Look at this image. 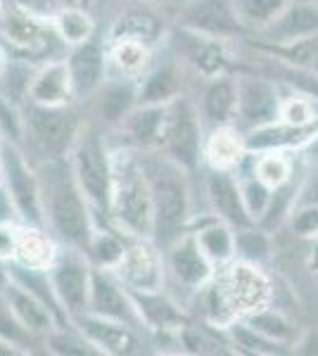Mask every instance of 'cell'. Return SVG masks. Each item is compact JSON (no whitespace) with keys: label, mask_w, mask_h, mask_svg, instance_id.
<instances>
[{"label":"cell","mask_w":318,"mask_h":356,"mask_svg":"<svg viewBox=\"0 0 318 356\" xmlns=\"http://www.w3.org/2000/svg\"><path fill=\"white\" fill-rule=\"evenodd\" d=\"M145 171L154 207V231L161 247H171L186 235L190 221V183L188 169L176 164L169 154H152L141 162Z\"/></svg>","instance_id":"cell-1"},{"label":"cell","mask_w":318,"mask_h":356,"mask_svg":"<svg viewBox=\"0 0 318 356\" xmlns=\"http://www.w3.org/2000/svg\"><path fill=\"white\" fill-rule=\"evenodd\" d=\"M112 207L121 226L129 228L133 235L145 238L154 231L152 195H150L148 178L141 164L124 166L119 178H114Z\"/></svg>","instance_id":"cell-2"},{"label":"cell","mask_w":318,"mask_h":356,"mask_svg":"<svg viewBox=\"0 0 318 356\" xmlns=\"http://www.w3.org/2000/svg\"><path fill=\"white\" fill-rule=\"evenodd\" d=\"M216 288L235 318H245L259 309L271 307V300H273V285L269 275L259 268V264L250 261L230 264L218 275Z\"/></svg>","instance_id":"cell-3"},{"label":"cell","mask_w":318,"mask_h":356,"mask_svg":"<svg viewBox=\"0 0 318 356\" xmlns=\"http://www.w3.org/2000/svg\"><path fill=\"white\" fill-rule=\"evenodd\" d=\"M202 114L188 97L178 95L169 102V124H166L164 150L176 164L183 169H198L200 157L205 152V140H202Z\"/></svg>","instance_id":"cell-4"},{"label":"cell","mask_w":318,"mask_h":356,"mask_svg":"<svg viewBox=\"0 0 318 356\" xmlns=\"http://www.w3.org/2000/svg\"><path fill=\"white\" fill-rule=\"evenodd\" d=\"M74 176L81 193L97 207H112L114 169L95 134H86L74 152Z\"/></svg>","instance_id":"cell-5"},{"label":"cell","mask_w":318,"mask_h":356,"mask_svg":"<svg viewBox=\"0 0 318 356\" xmlns=\"http://www.w3.org/2000/svg\"><path fill=\"white\" fill-rule=\"evenodd\" d=\"M79 183L74 186L69 178H57L50 188V221H53L55 231L67 240V243L77 247H88L93 228H90L88 207L81 197Z\"/></svg>","instance_id":"cell-6"},{"label":"cell","mask_w":318,"mask_h":356,"mask_svg":"<svg viewBox=\"0 0 318 356\" xmlns=\"http://www.w3.org/2000/svg\"><path fill=\"white\" fill-rule=\"evenodd\" d=\"M183 26L214 38H235L245 31L233 0H188L181 13Z\"/></svg>","instance_id":"cell-7"},{"label":"cell","mask_w":318,"mask_h":356,"mask_svg":"<svg viewBox=\"0 0 318 356\" xmlns=\"http://www.w3.org/2000/svg\"><path fill=\"white\" fill-rule=\"evenodd\" d=\"M280 102L278 86L269 76H238V119L250 129L276 122Z\"/></svg>","instance_id":"cell-8"},{"label":"cell","mask_w":318,"mask_h":356,"mask_svg":"<svg viewBox=\"0 0 318 356\" xmlns=\"http://www.w3.org/2000/svg\"><path fill=\"white\" fill-rule=\"evenodd\" d=\"M0 164H3V176H5V186L8 193L13 197V204L19 209V214L24 219L40 223L43 221V207H40V188L36 183V178L29 171V166L24 162L19 152L13 145H8L0 154Z\"/></svg>","instance_id":"cell-9"},{"label":"cell","mask_w":318,"mask_h":356,"mask_svg":"<svg viewBox=\"0 0 318 356\" xmlns=\"http://www.w3.org/2000/svg\"><path fill=\"white\" fill-rule=\"evenodd\" d=\"M207 197H209L214 216H218L228 226L238 228L254 226L252 214L247 211L245 197H242L240 178H235L228 169H212L207 174Z\"/></svg>","instance_id":"cell-10"},{"label":"cell","mask_w":318,"mask_h":356,"mask_svg":"<svg viewBox=\"0 0 318 356\" xmlns=\"http://www.w3.org/2000/svg\"><path fill=\"white\" fill-rule=\"evenodd\" d=\"M50 283L57 300L72 316H81L90 307V283L93 273L88 271L84 259L79 257H62L53 266Z\"/></svg>","instance_id":"cell-11"},{"label":"cell","mask_w":318,"mask_h":356,"mask_svg":"<svg viewBox=\"0 0 318 356\" xmlns=\"http://www.w3.org/2000/svg\"><path fill=\"white\" fill-rule=\"evenodd\" d=\"M169 271L178 285L200 290L212 280L214 264L200 247L195 233H186L169 247Z\"/></svg>","instance_id":"cell-12"},{"label":"cell","mask_w":318,"mask_h":356,"mask_svg":"<svg viewBox=\"0 0 318 356\" xmlns=\"http://www.w3.org/2000/svg\"><path fill=\"white\" fill-rule=\"evenodd\" d=\"M24 122L36 145L50 154H60L67 147L69 138H72V122H69V114L62 107L31 102Z\"/></svg>","instance_id":"cell-13"},{"label":"cell","mask_w":318,"mask_h":356,"mask_svg":"<svg viewBox=\"0 0 318 356\" xmlns=\"http://www.w3.org/2000/svg\"><path fill=\"white\" fill-rule=\"evenodd\" d=\"M318 33V5L314 0H302V3H290L278 19L264 31H259V43L269 45H285L294 43L299 38Z\"/></svg>","instance_id":"cell-14"},{"label":"cell","mask_w":318,"mask_h":356,"mask_svg":"<svg viewBox=\"0 0 318 356\" xmlns=\"http://www.w3.org/2000/svg\"><path fill=\"white\" fill-rule=\"evenodd\" d=\"M318 134V122L314 124H290L276 119L271 124L250 129L245 136L247 152H266V150H292V147H306L311 138Z\"/></svg>","instance_id":"cell-15"},{"label":"cell","mask_w":318,"mask_h":356,"mask_svg":"<svg viewBox=\"0 0 318 356\" xmlns=\"http://www.w3.org/2000/svg\"><path fill=\"white\" fill-rule=\"evenodd\" d=\"M178 50H181V55L186 57L200 74H205V76L216 79L228 72V55H225L221 38L205 36V33L190 31V29L181 26V33H178Z\"/></svg>","instance_id":"cell-16"},{"label":"cell","mask_w":318,"mask_h":356,"mask_svg":"<svg viewBox=\"0 0 318 356\" xmlns=\"http://www.w3.org/2000/svg\"><path fill=\"white\" fill-rule=\"evenodd\" d=\"M121 278L138 292H159L164 283V268L159 264L157 252L145 243L126 247V254L119 264Z\"/></svg>","instance_id":"cell-17"},{"label":"cell","mask_w":318,"mask_h":356,"mask_svg":"<svg viewBox=\"0 0 318 356\" xmlns=\"http://www.w3.org/2000/svg\"><path fill=\"white\" fill-rule=\"evenodd\" d=\"M169 105H141L121 122L126 138L141 150H157L164 145Z\"/></svg>","instance_id":"cell-18"},{"label":"cell","mask_w":318,"mask_h":356,"mask_svg":"<svg viewBox=\"0 0 318 356\" xmlns=\"http://www.w3.org/2000/svg\"><path fill=\"white\" fill-rule=\"evenodd\" d=\"M79 325L84 330L86 340H90L107 354H131L138 349V337L133 335L129 323L90 314L86 318H79Z\"/></svg>","instance_id":"cell-19"},{"label":"cell","mask_w":318,"mask_h":356,"mask_svg":"<svg viewBox=\"0 0 318 356\" xmlns=\"http://www.w3.org/2000/svg\"><path fill=\"white\" fill-rule=\"evenodd\" d=\"M90 312L129 325L133 321L141 318L133 297L126 295L119 285H114L102 273H93V283H90Z\"/></svg>","instance_id":"cell-20"},{"label":"cell","mask_w":318,"mask_h":356,"mask_svg":"<svg viewBox=\"0 0 318 356\" xmlns=\"http://www.w3.org/2000/svg\"><path fill=\"white\" fill-rule=\"evenodd\" d=\"M200 114L214 129L233 122L238 117V79L228 76V74L212 79L202 95Z\"/></svg>","instance_id":"cell-21"},{"label":"cell","mask_w":318,"mask_h":356,"mask_svg":"<svg viewBox=\"0 0 318 356\" xmlns=\"http://www.w3.org/2000/svg\"><path fill=\"white\" fill-rule=\"evenodd\" d=\"M69 76H72L74 93L90 95L102 86L105 79V53L93 41H86L74 48L72 57L67 62Z\"/></svg>","instance_id":"cell-22"},{"label":"cell","mask_w":318,"mask_h":356,"mask_svg":"<svg viewBox=\"0 0 318 356\" xmlns=\"http://www.w3.org/2000/svg\"><path fill=\"white\" fill-rule=\"evenodd\" d=\"M5 302L29 332L38 335L53 330V309L24 285H5Z\"/></svg>","instance_id":"cell-23"},{"label":"cell","mask_w":318,"mask_h":356,"mask_svg":"<svg viewBox=\"0 0 318 356\" xmlns=\"http://www.w3.org/2000/svg\"><path fill=\"white\" fill-rule=\"evenodd\" d=\"M74 93L72 76H69V67L62 62L55 65H45L40 72L33 74L31 86H29V97L31 102L38 105H55L62 107Z\"/></svg>","instance_id":"cell-24"},{"label":"cell","mask_w":318,"mask_h":356,"mask_svg":"<svg viewBox=\"0 0 318 356\" xmlns=\"http://www.w3.org/2000/svg\"><path fill=\"white\" fill-rule=\"evenodd\" d=\"M131 297L136 302V309L141 314V321L157 330H183L186 328V314L176 307L171 300H166L159 292H138L131 290Z\"/></svg>","instance_id":"cell-25"},{"label":"cell","mask_w":318,"mask_h":356,"mask_svg":"<svg viewBox=\"0 0 318 356\" xmlns=\"http://www.w3.org/2000/svg\"><path fill=\"white\" fill-rule=\"evenodd\" d=\"M247 147L242 138L233 126H216L212 136L205 143V157L212 169H233L242 162Z\"/></svg>","instance_id":"cell-26"},{"label":"cell","mask_w":318,"mask_h":356,"mask_svg":"<svg viewBox=\"0 0 318 356\" xmlns=\"http://www.w3.org/2000/svg\"><path fill=\"white\" fill-rule=\"evenodd\" d=\"M100 100H97V112L105 124H121L129 114L136 110L138 88L129 81H114L100 86Z\"/></svg>","instance_id":"cell-27"},{"label":"cell","mask_w":318,"mask_h":356,"mask_svg":"<svg viewBox=\"0 0 318 356\" xmlns=\"http://www.w3.org/2000/svg\"><path fill=\"white\" fill-rule=\"evenodd\" d=\"M195 238L212 264H228L235 257V228L221 221L218 216L200 226L195 231Z\"/></svg>","instance_id":"cell-28"},{"label":"cell","mask_w":318,"mask_h":356,"mask_svg":"<svg viewBox=\"0 0 318 356\" xmlns=\"http://www.w3.org/2000/svg\"><path fill=\"white\" fill-rule=\"evenodd\" d=\"M257 48L269 57H276V60L285 62V65L299 67V69H304V72H311L318 76V33L299 38V41H294V43H285V45L257 43Z\"/></svg>","instance_id":"cell-29"},{"label":"cell","mask_w":318,"mask_h":356,"mask_svg":"<svg viewBox=\"0 0 318 356\" xmlns=\"http://www.w3.org/2000/svg\"><path fill=\"white\" fill-rule=\"evenodd\" d=\"M245 321L252 325V328H257L259 332H262V335L285 344V347H290V349L294 347V342L299 340V335H302L294 321H290L283 312H278V309H271V307L259 309V312L245 316Z\"/></svg>","instance_id":"cell-30"},{"label":"cell","mask_w":318,"mask_h":356,"mask_svg":"<svg viewBox=\"0 0 318 356\" xmlns=\"http://www.w3.org/2000/svg\"><path fill=\"white\" fill-rule=\"evenodd\" d=\"M228 335H230V342L233 347L238 349L242 354H257V356H276V354H285V352H292L290 347L285 344L271 340V337L262 335L257 328H252L245 318H238L228 325Z\"/></svg>","instance_id":"cell-31"},{"label":"cell","mask_w":318,"mask_h":356,"mask_svg":"<svg viewBox=\"0 0 318 356\" xmlns=\"http://www.w3.org/2000/svg\"><path fill=\"white\" fill-rule=\"evenodd\" d=\"M17 259L24 264L26 268H36L43 271L50 264L55 261V247L50 243L48 235L33 228H24V231H17Z\"/></svg>","instance_id":"cell-32"},{"label":"cell","mask_w":318,"mask_h":356,"mask_svg":"<svg viewBox=\"0 0 318 356\" xmlns=\"http://www.w3.org/2000/svg\"><path fill=\"white\" fill-rule=\"evenodd\" d=\"M181 95V79L171 67H159L138 88L141 105H169Z\"/></svg>","instance_id":"cell-33"},{"label":"cell","mask_w":318,"mask_h":356,"mask_svg":"<svg viewBox=\"0 0 318 356\" xmlns=\"http://www.w3.org/2000/svg\"><path fill=\"white\" fill-rule=\"evenodd\" d=\"M3 36L17 48H31L43 38V24L26 10H5L3 19H0Z\"/></svg>","instance_id":"cell-34"},{"label":"cell","mask_w":318,"mask_h":356,"mask_svg":"<svg viewBox=\"0 0 318 356\" xmlns=\"http://www.w3.org/2000/svg\"><path fill=\"white\" fill-rule=\"evenodd\" d=\"M292 0H233L245 31H264L283 15Z\"/></svg>","instance_id":"cell-35"},{"label":"cell","mask_w":318,"mask_h":356,"mask_svg":"<svg viewBox=\"0 0 318 356\" xmlns=\"http://www.w3.org/2000/svg\"><path fill=\"white\" fill-rule=\"evenodd\" d=\"M164 33V22L150 10H131L114 26V38H136L143 43H154Z\"/></svg>","instance_id":"cell-36"},{"label":"cell","mask_w":318,"mask_h":356,"mask_svg":"<svg viewBox=\"0 0 318 356\" xmlns=\"http://www.w3.org/2000/svg\"><path fill=\"white\" fill-rule=\"evenodd\" d=\"M252 171L259 181H264L266 186L276 191V188L290 183L292 162L283 154V150H266V152H259V157H254Z\"/></svg>","instance_id":"cell-37"},{"label":"cell","mask_w":318,"mask_h":356,"mask_svg":"<svg viewBox=\"0 0 318 356\" xmlns=\"http://www.w3.org/2000/svg\"><path fill=\"white\" fill-rule=\"evenodd\" d=\"M235 257L250 264H264L271 259V238L262 226H247L235 231Z\"/></svg>","instance_id":"cell-38"},{"label":"cell","mask_w":318,"mask_h":356,"mask_svg":"<svg viewBox=\"0 0 318 356\" xmlns=\"http://www.w3.org/2000/svg\"><path fill=\"white\" fill-rule=\"evenodd\" d=\"M55 29L62 41L77 48V45L90 41V36H93V19H90V15L86 13V10L67 8L57 15Z\"/></svg>","instance_id":"cell-39"},{"label":"cell","mask_w":318,"mask_h":356,"mask_svg":"<svg viewBox=\"0 0 318 356\" xmlns=\"http://www.w3.org/2000/svg\"><path fill=\"white\" fill-rule=\"evenodd\" d=\"M86 252H88V254L93 257V261L100 264V266L117 268L121 264V259H124V254H126V245L112 233H95L93 231Z\"/></svg>","instance_id":"cell-40"},{"label":"cell","mask_w":318,"mask_h":356,"mask_svg":"<svg viewBox=\"0 0 318 356\" xmlns=\"http://www.w3.org/2000/svg\"><path fill=\"white\" fill-rule=\"evenodd\" d=\"M148 43L136 41V38H114L112 62L121 72L136 74L148 65Z\"/></svg>","instance_id":"cell-41"},{"label":"cell","mask_w":318,"mask_h":356,"mask_svg":"<svg viewBox=\"0 0 318 356\" xmlns=\"http://www.w3.org/2000/svg\"><path fill=\"white\" fill-rule=\"evenodd\" d=\"M240 188H242V197H245L247 211L252 214L254 221H259L266 214L271 204V197H273V188H269L264 181H259L254 176V171L250 178H240Z\"/></svg>","instance_id":"cell-42"},{"label":"cell","mask_w":318,"mask_h":356,"mask_svg":"<svg viewBox=\"0 0 318 356\" xmlns=\"http://www.w3.org/2000/svg\"><path fill=\"white\" fill-rule=\"evenodd\" d=\"M31 74L26 67L22 65H5L3 74H0V88H3V97L10 102L22 100L24 95H29V86H31Z\"/></svg>","instance_id":"cell-43"},{"label":"cell","mask_w":318,"mask_h":356,"mask_svg":"<svg viewBox=\"0 0 318 356\" xmlns=\"http://www.w3.org/2000/svg\"><path fill=\"white\" fill-rule=\"evenodd\" d=\"M314 97L309 95H292L287 100L280 102V117L283 122H290V124H314L318 122V114L314 110Z\"/></svg>","instance_id":"cell-44"},{"label":"cell","mask_w":318,"mask_h":356,"mask_svg":"<svg viewBox=\"0 0 318 356\" xmlns=\"http://www.w3.org/2000/svg\"><path fill=\"white\" fill-rule=\"evenodd\" d=\"M290 231L297 238H318V204H294L290 211Z\"/></svg>","instance_id":"cell-45"},{"label":"cell","mask_w":318,"mask_h":356,"mask_svg":"<svg viewBox=\"0 0 318 356\" xmlns=\"http://www.w3.org/2000/svg\"><path fill=\"white\" fill-rule=\"evenodd\" d=\"M26 131V122L17 114L15 102L0 97V134L8 140H19Z\"/></svg>","instance_id":"cell-46"},{"label":"cell","mask_w":318,"mask_h":356,"mask_svg":"<svg viewBox=\"0 0 318 356\" xmlns=\"http://www.w3.org/2000/svg\"><path fill=\"white\" fill-rule=\"evenodd\" d=\"M50 349L57 354H79V356H84V354H95V349L90 347V340H86V342H79V340H74V337H67V335H50Z\"/></svg>","instance_id":"cell-47"},{"label":"cell","mask_w":318,"mask_h":356,"mask_svg":"<svg viewBox=\"0 0 318 356\" xmlns=\"http://www.w3.org/2000/svg\"><path fill=\"white\" fill-rule=\"evenodd\" d=\"M181 335H183V344H186L190 352H195V354L214 352V349H209V347H216V342H214L212 337L200 328H190V325H186V328L181 330Z\"/></svg>","instance_id":"cell-48"},{"label":"cell","mask_w":318,"mask_h":356,"mask_svg":"<svg viewBox=\"0 0 318 356\" xmlns=\"http://www.w3.org/2000/svg\"><path fill=\"white\" fill-rule=\"evenodd\" d=\"M294 204H318V171H314L297 191Z\"/></svg>","instance_id":"cell-49"},{"label":"cell","mask_w":318,"mask_h":356,"mask_svg":"<svg viewBox=\"0 0 318 356\" xmlns=\"http://www.w3.org/2000/svg\"><path fill=\"white\" fill-rule=\"evenodd\" d=\"M294 354H304V356H318V328L314 330H304L299 335V340L292 347Z\"/></svg>","instance_id":"cell-50"},{"label":"cell","mask_w":318,"mask_h":356,"mask_svg":"<svg viewBox=\"0 0 318 356\" xmlns=\"http://www.w3.org/2000/svg\"><path fill=\"white\" fill-rule=\"evenodd\" d=\"M17 252V231L0 223V259H8Z\"/></svg>","instance_id":"cell-51"},{"label":"cell","mask_w":318,"mask_h":356,"mask_svg":"<svg viewBox=\"0 0 318 356\" xmlns=\"http://www.w3.org/2000/svg\"><path fill=\"white\" fill-rule=\"evenodd\" d=\"M10 195H5V193H0V223H5L8 221V216L5 214H10V211H13V207H10Z\"/></svg>","instance_id":"cell-52"},{"label":"cell","mask_w":318,"mask_h":356,"mask_svg":"<svg viewBox=\"0 0 318 356\" xmlns=\"http://www.w3.org/2000/svg\"><path fill=\"white\" fill-rule=\"evenodd\" d=\"M306 154H309V159H311V164L318 166V134L311 138V143L306 145Z\"/></svg>","instance_id":"cell-53"},{"label":"cell","mask_w":318,"mask_h":356,"mask_svg":"<svg viewBox=\"0 0 318 356\" xmlns=\"http://www.w3.org/2000/svg\"><path fill=\"white\" fill-rule=\"evenodd\" d=\"M3 69H5V57H3V50H0V74H3Z\"/></svg>","instance_id":"cell-54"},{"label":"cell","mask_w":318,"mask_h":356,"mask_svg":"<svg viewBox=\"0 0 318 356\" xmlns=\"http://www.w3.org/2000/svg\"><path fill=\"white\" fill-rule=\"evenodd\" d=\"M176 3H181V5H186V3H188V0H176Z\"/></svg>","instance_id":"cell-55"},{"label":"cell","mask_w":318,"mask_h":356,"mask_svg":"<svg viewBox=\"0 0 318 356\" xmlns=\"http://www.w3.org/2000/svg\"><path fill=\"white\" fill-rule=\"evenodd\" d=\"M0 174H3V164H0Z\"/></svg>","instance_id":"cell-56"},{"label":"cell","mask_w":318,"mask_h":356,"mask_svg":"<svg viewBox=\"0 0 318 356\" xmlns=\"http://www.w3.org/2000/svg\"><path fill=\"white\" fill-rule=\"evenodd\" d=\"M314 3H316V5H318V0H314Z\"/></svg>","instance_id":"cell-57"}]
</instances>
